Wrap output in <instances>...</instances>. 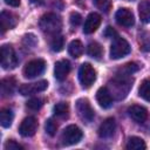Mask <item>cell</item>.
Wrapping results in <instances>:
<instances>
[{"label":"cell","instance_id":"cell-1","mask_svg":"<svg viewBox=\"0 0 150 150\" xmlns=\"http://www.w3.org/2000/svg\"><path fill=\"white\" fill-rule=\"evenodd\" d=\"M62 21L59 15L54 13H47L40 19V28L43 33L49 35H56L61 30Z\"/></svg>","mask_w":150,"mask_h":150},{"label":"cell","instance_id":"cell-2","mask_svg":"<svg viewBox=\"0 0 150 150\" xmlns=\"http://www.w3.org/2000/svg\"><path fill=\"white\" fill-rule=\"evenodd\" d=\"M130 53V45L129 42L120 36H116L110 46V57L112 60H118L124 57Z\"/></svg>","mask_w":150,"mask_h":150},{"label":"cell","instance_id":"cell-3","mask_svg":"<svg viewBox=\"0 0 150 150\" xmlns=\"http://www.w3.org/2000/svg\"><path fill=\"white\" fill-rule=\"evenodd\" d=\"M1 55V67L6 70L13 69L18 64V57L15 55L14 49L9 45H4L0 50Z\"/></svg>","mask_w":150,"mask_h":150},{"label":"cell","instance_id":"cell-4","mask_svg":"<svg viewBox=\"0 0 150 150\" xmlns=\"http://www.w3.org/2000/svg\"><path fill=\"white\" fill-rule=\"evenodd\" d=\"M79 80L83 88H89L96 80V71L90 63L81 64L79 69Z\"/></svg>","mask_w":150,"mask_h":150},{"label":"cell","instance_id":"cell-5","mask_svg":"<svg viewBox=\"0 0 150 150\" xmlns=\"http://www.w3.org/2000/svg\"><path fill=\"white\" fill-rule=\"evenodd\" d=\"M46 69V62L42 59H35L26 63L23 68V76L27 79H34L41 75Z\"/></svg>","mask_w":150,"mask_h":150},{"label":"cell","instance_id":"cell-6","mask_svg":"<svg viewBox=\"0 0 150 150\" xmlns=\"http://www.w3.org/2000/svg\"><path fill=\"white\" fill-rule=\"evenodd\" d=\"M76 111H77L80 118L87 123H89L94 120L95 112H94V109L91 108L90 102L87 98H79L76 101Z\"/></svg>","mask_w":150,"mask_h":150},{"label":"cell","instance_id":"cell-7","mask_svg":"<svg viewBox=\"0 0 150 150\" xmlns=\"http://www.w3.org/2000/svg\"><path fill=\"white\" fill-rule=\"evenodd\" d=\"M81 139H82V131L75 124H70V125L66 127V129L62 132V142L66 145L76 144Z\"/></svg>","mask_w":150,"mask_h":150},{"label":"cell","instance_id":"cell-8","mask_svg":"<svg viewBox=\"0 0 150 150\" xmlns=\"http://www.w3.org/2000/svg\"><path fill=\"white\" fill-rule=\"evenodd\" d=\"M36 129H38L36 118L33 117V116H28L21 122V124L19 127V132L23 137H30V136H33L35 134Z\"/></svg>","mask_w":150,"mask_h":150},{"label":"cell","instance_id":"cell-9","mask_svg":"<svg viewBox=\"0 0 150 150\" xmlns=\"http://www.w3.org/2000/svg\"><path fill=\"white\" fill-rule=\"evenodd\" d=\"M47 87H48V82L45 81V80H42V81L35 82V83H26V84H22L19 88V91H20L21 95L27 96V95H33V94L43 91V90L47 89Z\"/></svg>","mask_w":150,"mask_h":150},{"label":"cell","instance_id":"cell-10","mask_svg":"<svg viewBox=\"0 0 150 150\" xmlns=\"http://www.w3.org/2000/svg\"><path fill=\"white\" fill-rule=\"evenodd\" d=\"M115 19H116V22L123 27H131L135 23L134 14L128 8H120L115 14Z\"/></svg>","mask_w":150,"mask_h":150},{"label":"cell","instance_id":"cell-11","mask_svg":"<svg viewBox=\"0 0 150 150\" xmlns=\"http://www.w3.org/2000/svg\"><path fill=\"white\" fill-rule=\"evenodd\" d=\"M100 23H101V16H100V14H97L95 12L90 13L86 18V21H84V25H83V33L84 34H91V33H94L100 27Z\"/></svg>","mask_w":150,"mask_h":150},{"label":"cell","instance_id":"cell-12","mask_svg":"<svg viewBox=\"0 0 150 150\" xmlns=\"http://www.w3.org/2000/svg\"><path fill=\"white\" fill-rule=\"evenodd\" d=\"M96 101L101 108L108 109L112 105V96L107 87H101L96 93Z\"/></svg>","mask_w":150,"mask_h":150},{"label":"cell","instance_id":"cell-13","mask_svg":"<svg viewBox=\"0 0 150 150\" xmlns=\"http://www.w3.org/2000/svg\"><path fill=\"white\" fill-rule=\"evenodd\" d=\"M115 129H116V122L112 117H109L101 123L97 132L101 138H109L114 135Z\"/></svg>","mask_w":150,"mask_h":150},{"label":"cell","instance_id":"cell-14","mask_svg":"<svg viewBox=\"0 0 150 150\" xmlns=\"http://www.w3.org/2000/svg\"><path fill=\"white\" fill-rule=\"evenodd\" d=\"M70 71V63L68 60H60L55 63L54 67V76L57 81H63L68 76Z\"/></svg>","mask_w":150,"mask_h":150},{"label":"cell","instance_id":"cell-15","mask_svg":"<svg viewBox=\"0 0 150 150\" xmlns=\"http://www.w3.org/2000/svg\"><path fill=\"white\" fill-rule=\"evenodd\" d=\"M128 114L129 116L137 123H143L146 121L148 118V110L142 107V105H131L129 109H128Z\"/></svg>","mask_w":150,"mask_h":150},{"label":"cell","instance_id":"cell-16","mask_svg":"<svg viewBox=\"0 0 150 150\" xmlns=\"http://www.w3.org/2000/svg\"><path fill=\"white\" fill-rule=\"evenodd\" d=\"M16 16L7 11H2L0 15V23H1V33H5L7 29L13 28L16 25Z\"/></svg>","mask_w":150,"mask_h":150},{"label":"cell","instance_id":"cell-17","mask_svg":"<svg viewBox=\"0 0 150 150\" xmlns=\"http://www.w3.org/2000/svg\"><path fill=\"white\" fill-rule=\"evenodd\" d=\"M15 80L13 77H6L1 80V84H0V89H1V94L2 96H9L13 94V90L15 88Z\"/></svg>","mask_w":150,"mask_h":150},{"label":"cell","instance_id":"cell-18","mask_svg":"<svg viewBox=\"0 0 150 150\" xmlns=\"http://www.w3.org/2000/svg\"><path fill=\"white\" fill-rule=\"evenodd\" d=\"M138 14L142 22L150 23V1L149 0H144L138 5Z\"/></svg>","mask_w":150,"mask_h":150},{"label":"cell","instance_id":"cell-19","mask_svg":"<svg viewBox=\"0 0 150 150\" xmlns=\"http://www.w3.org/2000/svg\"><path fill=\"white\" fill-rule=\"evenodd\" d=\"M13 118H14V115H13L12 109H9V108L1 109V111H0V123L4 128L11 127V124L13 122Z\"/></svg>","mask_w":150,"mask_h":150},{"label":"cell","instance_id":"cell-20","mask_svg":"<svg viewBox=\"0 0 150 150\" xmlns=\"http://www.w3.org/2000/svg\"><path fill=\"white\" fill-rule=\"evenodd\" d=\"M127 149L129 150H144L146 148L144 141L141 138V137H137V136H132L129 138L127 145H125Z\"/></svg>","mask_w":150,"mask_h":150},{"label":"cell","instance_id":"cell-21","mask_svg":"<svg viewBox=\"0 0 150 150\" xmlns=\"http://www.w3.org/2000/svg\"><path fill=\"white\" fill-rule=\"evenodd\" d=\"M68 52L73 57H80L83 53V45L79 40H73L68 46Z\"/></svg>","mask_w":150,"mask_h":150},{"label":"cell","instance_id":"cell-22","mask_svg":"<svg viewBox=\"0 0 150 150\" xmlns=\"http://www.w3.org/2000/svg\"><path fill=\"white\" fill-rule=\"evenodd\" d=\"M87 53H88L89 56H91V57H94L96 60H100L101 56H102L103 50H102V47H101L100 43H97V42H90L88 45Z\"/></svg>","mask_w":150,"mask_h":150},{"label":"cell","instance_id":"cell-23","mask_svg":"<svg viewBox=\"0 0 150 150\" xmlns=\"http://www.w3.org/2000/svg\"><path fill=\"white\" fill-rule=\"evenodd\" d=\"M138 95L143 100L150 102V80H144L141 83L139 89H138Z\"/></svg>","mask_w":150,"mask_h":150},{"label":"cell","instance_id":"cell-24","mask_svg":"<svg viewBox=\"0 0 150 150\" xmlns=\"http://www.w3.org/2000/svg\"><path fill=\"white\" fill-rule=\"evenodd\" d=\"M68 111H69V105L66 102H59L54 105V114L59 117L68 116Z\"/></svg>","mask_w":150,"mask_h":150},{"label":"cell","instance_id":"cell-25","mask_svg":"<svg viewBox=\"0 0 150 150\" xmlns=\"http://www.w3.org/2000/svg\"><path fill=\"white\" fill-rule=\"evenodd\" d=\"M63 45H64V40L61 35L56 34L53 36V39L50 41V48L53 52H61L63 49Z\"/></svg>","mask_w":150,"mask_h":150},{"label":"cell","instance_id":"cell-26","mask_svg":"<svg viewBox=\"0 0 150 150\" xmlns=\"http://www.w3.org/2000/svg\"><path fill=\"white\" fill-rule=\"evenodd\" d=\"M141 49L144 52H150V33H143L139 36Z\"/></svg>","mask_w":150,"mask_h":150},{"label":"cell","instance_id":"cell-27","mask_svg":"<svg viewBox=\"0 0 150 150\" xmlns=\"http://www.w3.org/2000/svg\"><path fill=\"white\" fill-rule=\"evenodd\" d=\"M45 129L47 131V134L49 136H54L56 134V130H57V124L54 122V120L52 118H48L46 121V124H45Z\"/></svg>","mask_w":150,"mask_h":150},{"label":"cell","instance_id":"cell-28","mask_svg":"<svg viewBox=\"0 0 150 150\" xmlns=\"http://www.w3.org/2000/svg\"><path fill=\"white\" fill-rule=\"evenodd\" d=\"M95 5L102 12L108 13L111 8V0H95Z\"/></svg>","mask_w":150,"mask_h":150},{"label":"cell","instance_id":"cell-29","mask_svg":"<svg viewBox=\"0 0 150 150\" xmlns=\"http://www.w3.org/2000/svg\"><path fill=\"white\" fill-rule=\"evenodd\" d=\"M43 101L41 100V98H38V97H34V98H30V100H28L27 101V108H29V109H32V110H39L41 107H42V103Z\"/></svg>","mask_w":150,"mask_h":150},{"label":"cell","instance_id":"cell-30","mask_svg":"<svg viewBox=\"0 0 150 150\" xmlns=\"http://www.w3.org/2000/svg\"><path fill=\"white\" fill-rule=\"evenodd\" d=\"M69 21H70V25H71V26L77 27V26L82 22V16H81V14L77 13V12H71V13H70Z\"/></svg>","mask_w":150,"mask_h":150},{"label":"cell","instance_id":"cell-31","mask_svg":"<svg viewBox=\"0 0 150 150\" xmlns=\"http://www.w3.org/2000/svg\"><path fill=\"white\" fill-rule=\"evenodd\" d=\"M138 64L135 63V62H130V63H127L124 67H123V71H125L124 75H131L132 73L137 71L138 70Z\"/></svg>","mask_w":150,"mask_h":150},{"label":"cell","instance_id":"cell-32","mask_svg":"<svg viewBox=\"0 0 150 150\" xmlns=\"http://www.w3.org/2000/svg\"><path fill=\"white\" fill-rule=\"evenodd\" d=\"M5 149H6V150H22L23 146L20 145L19 143H16V142L13 141V139H9V141L6 142V144H5Z\"/></svg>","mask_w":150,"mask_h":150},{"label":"cell","instance_id":"cell-33","mask_svg":"<svg viewBox=\"0 0 150 150\" xmlns=\"http://www.w3.org/2000/svg\"><path fill=\"white\" fill-rule=\"evenodd\" d=\"M104 35H105V36H110V38H112V36H117V33L115 32L114 28H111V27H107V29H105V32H104Z\"/></svg>","mask_w":150,"mask_h":150},{"label":"cell","instance_id":"cell-34","mask_svg":"<svg viewBox=\"0 0 150 150\" xmlns=\"http://www.w3.org/2000/svg\"><path fill=\"white\" fill-rule=\"evenodd\" d=\"M4 2L8 6H12V7H19L20 6V0H4Z\"/></svg>","mask_w":150,"mask_h":150},{"label":"cell","instance_id":"cell-35","mask_svg":"<svg viewBox=\"0 0 150 150\" xmlns=\"http://www.w3.org/2000/svg\"><path fill=\"white\" fill-rule=\"evenodd\" d=\"M41 0H30V2H33V4H36V2H40Z\"/></svg>","mask_w":150,"mask_h":150}]
</instances>
